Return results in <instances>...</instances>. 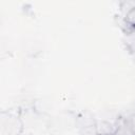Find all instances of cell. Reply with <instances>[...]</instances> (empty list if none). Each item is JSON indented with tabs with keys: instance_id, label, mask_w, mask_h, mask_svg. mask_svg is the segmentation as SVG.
Instances as JSON below:
<instances>
[{
	"instance_id": "cell-1",
	"label": "cell",
	"mask_w": 135,
	"mask_h": 135,
	"mask_svg": "<svg viewBox=\"0 0 135 135\" xmlns=\"http://www.w3.org/2000/svg\"><path fill=\"white\" fill-rule=\"evenodd\" d=\"M95 127L97 135H115L116 133V123L111 122L104 119L95 120Z\"/></svg>"
},
{
	"instance_id": "cell-2",
	"label": "cell",
	"mask_w": 135,
	"mask_h": 135,
	"mask_svg": "<svg viewBox=\"0 0 135 135\" xmlns=\"http://www.w3.org/2000/svg\"><path fill=\"white\" fill-rule=\"evenodd\" d=\"M116 133L115 135H135L131 127L127 122L126 118H119L116 122Z\"/></svg>"
},
{
	"instance_id": "cell-3",
	"label": "cell",
	"mask_w": 135,
	"mask_h": 135,
	"mask_svg": "<svg viewBox=\"0 0 135 135\" xmlns=\"http://www.w3.org/2000/svg\"><path fill=\"white\" fill-rule=\"evenodd\" d=\"M124 44L128 47V50L135 55V31H132L130 33H126V36L123 38Z\"/></svg>"
},
{
	"instance_id": "cell-4",
	"label": "cell",
	"mask_w": 135,
	"mask_h": 135,
	"mask_svg": "<svg viewBox=\"0 0 135 135\" xmlns=\"http://www.w3.org/2000/svg\"><path fill=\"white\" fill-rule=\"evenodd\" d=\"M79 135H97L95 121L90 124H85V126L81 127L79 130Z\"/></svg>"
},
{
	"instance_id": "cell-5",
	"label": "cell",
	"mask_w": 135,
	"mask_h": 135,
	"mask_svg": "<svg viewBox=\"0 0 135 135\" xmlns=\"http://www.w3.org/2000/svg\"><path fill=\"white\" fill-rule=\"evenodd\" d=\"M124 21L131 31H135V8H133L126 15Z\"/></svg>"
},
{
	"instance_id": "cell-6",
	"label": "cell",
	"mask_w": 135,
	"mask_h": 135,
	"mask_svg": "<svg viewBox=\"0 0 135 135\" xmlns=\"http://www.w3.org/2000/svg\"><path fill=\"white\" fill-rule=\"evenodd\" d=\"M126 120H127V122L129 123V126L131 127L132 131H133L134 134H135V113L129 115V116L126 118Z\"/></svg>"
}]
</instances>
